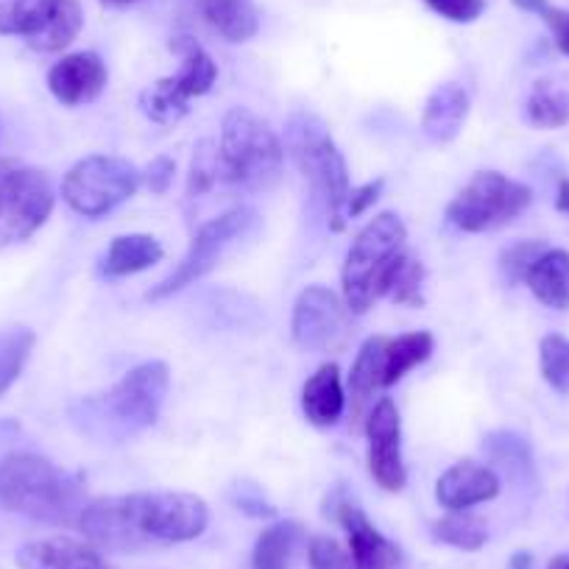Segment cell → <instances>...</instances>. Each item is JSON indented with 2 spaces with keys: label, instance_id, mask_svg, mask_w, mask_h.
Here are the masks:
<instances>
[{
  "label": "cell",
  "instance_id": "cell-31",
  "mask_svg": "<svg viewBox=\"0 0 569 569\" xmlns=\"http://www.w3.org/2000/svg\"><path fill=\"white\" fill-rule=\"evenodd\" d=\"M483 450L491 461L502 463L511 472H525L528 475L533 469V456H530V447L522 436L511 433V430H495L483 439Z\"/></svg>",
  "mask_w": 569,
  "mask_h": 569
},
{
  "label": "cell",
  "instance_id": "cell-26",
  "mask_svg": "<svg viewBox=\"0 0 569 569\" xmlns=\"http://www.w3.org/2000/svg\"><path fill=\"white\" fill-rule=\"evenodd\" d=\"M302 539V525L299 522H277L262 530L251 552V567L254 569H291L293 550Z\"/></svg>",
  "mask_w": 569,
  "mask_h": 569
},
{
  "label": "cell",
  "instance_id": "cell-16",
  "mask_svg": "<svg viewBox=\"0 0 569 569\" xmlns=\"http://www.w3.org/2000/svg\"><path fill=\"white\" fill-rule=\"evenodd\" d=\"M500 495V478L491 467L475 461H461L447 469L436 483V500L447 511H467V508L489 502Z\"/></svg>",
  "mask_w": 569,
  "mask_h": 569
},
{
  "label": "cell",
  "instance_id": "cell-25",
  "mask_svg": "<svg viewBox=\"0 0 569 569\" xmlns=\"http://www.w3.org/2000/svg\"><path fill=\"white\" fill-rule=\"evenodd\" d=\"M433 336L425 330L405 332L386 341V388L397 386L410 369L425 363L433 355Z\"/></svg>",
  "mask_w": 569,
  "mask_h": 569
},
{
  "label": "cell",
  "instance_id": "cell-22",
  "mask_svg": "<svg viewBox=\"0 0 569 569\" xmlns=\"http://www.w3.org/2000/svg\"><path fill=\"white\" fill-rule=\"evenodd\" d=\"M162 243L154 234H120L109 243L101 260V273L109 279L131 277L162 260Z\"/></svg>",
  "mask_w": 569,
  "mask_h": 569
},
{
  "label": "cell",
  "instance_id": "cell-30",
  "mask_svg": "<svg viewBox=\"0 0 569 569\" xmlns=\"http://www.w3.org/2000/svg\"><path fill=\"white\" fill-rule=\"evenodd\" d=\"M525 114L536 129H561L569 123V92L539 81L525 103Z\"/></svg>",
  "mask_w": 569,
  "mask_h": 569
},
{
  "label": "cell",
  "instance_id": "cell-9",
  "mask_svg": "<svg viewBox=\"0 0 569 569\" xmlns=\"http://www.w3.org/2000/svg\"><path fill=\"white\" fill-rule=\"evenodd\" d=\"M171 51L182 59V68L177 76H166L154 87L142 92L140 107L154 123L171 126L188 114L190 98H199L212 90L218 79V68L210 53L188 34H179L171 40Z\"/></svg>",
  "mask_w": 569,
  "mask_h": 569
},
{
  "label": "cell",
  "instance_id": "cell-35",
  "mask_svg": "<svg viewBox=\"0 0 569 569\" xmlns=\"http://www.w3.org/2000/svg\"><path fill=\"white\" fill-rule=\"evenodd\" d=\"M545 249L547 246L539 243V240H522V243L508 246L500 257V268L508 277V282H519V279L525 282V273H528V268L533 266L536 257Z\"/></svg>",
  "mask_w": 569,
  "mask_h": 569
},
{
  "label": "cell",
  "instance_id": "cell-8",
  "mask_svg": "<svg viewBox=\"0 0 569 569\" xmlns=\"http://www.w3.org/2000/svg\"><path fill=\"white\" fill-rule=\"evenodd\" d=\"M142 173L123 157L90 154L62 179V199L84 218H101L137 193Z\"/></svg>",
  "mask_w": 569,
  "mask_h": 569
},
{
  "label": "cell",
  "instance_id": "cell-43",
  "mask_svg": "<svg viewBox=\"0 0 569 569\" xmlns=\"http://www.w3.org/2000/svg\"><path fill=\"white\" fill-rule=\"evenodd\" d=\"M556 207H558V210L567 212V216H569V179H561V184H558Z\"/></svg>",
  "mask_w": 569,
  "mask_h": 569
},
{
  "label": "cell",
  "instance_id": "cell-10",
  "mask_svg": "<svg viewBox=\"0 0 569 569\" xmlns=\"http://www.w3.org/2000/svg\"><path fill=\"white\" fill-rule=\"evenodd\" d=\"M254 227L257 212L249 210V207H234V210L207 221L204 227L196 232L193 243H190L182 262H179L160 284H154V288L146 293V299H149V302H162V299L173 297V293H179L182 288L193 284L196 279L210 273L212 268L221 262V257L227 254L238 240H243Z\"/></svg>",
  "mask_w": 569,
  "mask_h": 569
},
{
  "label": "cell",
  "instance_id": "cell-34",
  "mask_svg": "<svg viewBox=\"0 0 569 569\" xmlns=\"http://www.w3.org/2000/svg\"><path fill=\"white\" fill-rule=\"evenodd\" d=\"M221 182V166H218V146L212 142H201L196 149L193 166H190V179H188V196L196 199V196L207 193L216 184Z\"/></svg>",
  "mask_w": 569,
  "mask_h": 569
},
{
  "label": "cell",
  "instance_id": "cell-29",
  "mask_svg": "<svg viewBox=\"0 0 569 569\" xmlns=\"http://www.w3.org/2000/svg\"><path fill=\"white\" fill-rule=\"evenodd\" d=\"M433 539L441 545H450L456 550L475 552L486 545L489 539V528L480 517L467 511H450L445 519L433 525Z\"/></svg>",
  "mask_w": 569,
  "mask_h": 569
},
{
  "label": "cell",
  "instance_id": "cell-40",
  "mask_svg": "<svg viewBox=\"0 0 569 569\" xmlns=\"http://www.w3.org/2000/svg\"><path fill=\"white\" fill-rule=\"evenodd\" d=\"M173 173H177V162L171 160V157H154L151 160V166L146 168V188L151 190V193L162 196L168 193V188L173 184Z\"/></svg>",
  "mask_w": 569,
  "mask_h": 569
},
{
  "label": "cell",
  "instance_id": "cell-32",
  "mask_svg": "<svg viewBox=\"0 0 569 569\" xmlns=\"http://www.w3.org/2000/svg\"><path fill=\"white\" fill-rule=\"evenodd\" d=\"M539 366L547 386L558 393H569V338L545 336L539 343Z\"/></svg>",
  "mask_w": 569,
  "mask_h": 569
},
{
  "label": "cell",
  "instance_id": "cell-19",
  "mask_svg": "<svg viewBox=\"0 0 569 569\" xmlns=\"http://www.w3.org/2000/svg\"><path fill=\"white\" fill-rule=\"evenodd\" d=\"M343 408H347V393H343L341 369L336 363L319 366L302 388L305 419L316 427H332L343 416Z\"/></svg>",
  "mask_w": 569,
  "mask_h": 569
},
{
  "label": "cell",
  "instance_id": "cell-47",
  "mask_svg": "<svg viewBox=\"0 0 569 569\" xmlns=\"http://www.w3.org/2000/svg\"><path fill=\"white\" fill-rule=\"evenodd\" d=\"M101 3H107V7H129L134 0H101Z\"/></svg>",
  "mask_w": 569,
  "mask_h": 569
},
{
  "label": "cell",
  "instance_id": "cell-11",
  "mask_svg": "<svg viewBox=\"0 0 569 569\" xmlns=\"http://www.w3.org/2000/svg\"><path fill=\"white\" fill-rule=\"evenodd\" d=\"M53 212L51 179L40 168L14 166L0 196V246L29 240Z\"/></svg>",
  "mask_w": 569,
  "mask_h": 569
},
{
  "label": "cell",
  "instance_id": "cell-6",
  "mask_svg": "<svg viewBox=\"0 0 569 569\" xmlns=\"http://www.w3.org/2000/svg\"><path fill=\"white\" fill-rule=\"evenodd\" d=\"M282 160V142L266 120L243 107H234L223 114L221 142H218L221 182L240 190H266L279 179Z\"/></svg>",
  "mask_w": 569,
  "mask_h": 569
},
{
  "label": "cell",
  "instance_id": "cell-46",
  "mask_svg": "<svg viewBox=\"0 0 569 569\" xmlns=\"http://www.w3.org/2000/svg\"><path fill=\"white\" fill-rule=\"evenodd\" d=\"M547 569H569V552H563V556H556L550 563H547Z\"/></svg>",
  "mask_w": 569,
  "mask_h": 569
},
{
  "label": "cell",
  "instance_id": "cell-15",
  "mask_svg": "<svg viewBox=\"0 0 569 569\" xmlns=\"http://www.w3.org/2000/svg\"><path fill=\"white\" fill-rule=\"evenodd\" d=\"M336 519L349 536V556H352L355 569H399L402 552L371 525L363 508L343 500L336 506Z\"/></svg>",
  "mask_w": 569,
  "mask_h": 569
},
{
  "label": "cell",
  "instance_id": "cell-38",
  "mask_svg": "<svg viewBox=\"0 0 569 569\" xmlns=\"http://www.w3.org/2000/svg\"><path fill=\"white\" fill-rule=\"evenodd\" d=\"M382 188H386V179H375V182H366V184H360V188L349 190L347 207H343V216H347V221L349 218H360L363 212H369L371 207L377 204V199H380Z\"/></svg>",
  "mask_w": 569,
  "mask_h": 569
},
{
  "label": "cell",
  "instance_id": "cell-5",
  "mask_svg": "<svg viewBox=\"0 0 569 569\" xmlns=\"http://www.w3.org/2000/svg\"><path fill=\"white\" fill-rule=\"evenodd\" d=\"M288 149L302 177L308 179L313 204L325 212V221L332 232L347 227L343 207L349 199V168L327 126L316 114L299 112L288 126Z\"/></svg>",
  "mask_w": 569,
  "mask_h": 569
},
{
  "label": "cell",
  "instance_id": "cell-12",
  "mask_svg": "<svg viewBox=\"0 0 569 569\" xmlns=\"http://www.w3.org/2000/svg\"><path fill=\"white\" fill-rule=\"evenodd\" d=\"M293 341L308 352H327L341 347L347 338V313L343 305L325 284H310L299 293L293 308Z\"/></svg>",
  "mask_w": 569,
  "mask_h": 569
},
{
  "label": "cell",
  "instance_id": "cell-14",
  "mask_svg": "<svg viewBox=\"0 0 569 569\" xmlns=\"http://www.w3.org/2000/svg\"><path fill=\"white\" fill-rule=\"evenodd\" d=\"M107 79L109 73L101 57L96 51H79L62 57L48 70V90L64 107H81L101 96Z\"/></svg>",
  "mask_w": 569,
  "mask_h": 569
},
{
  "label": "cell",
  "instance_id": "cell-20",
  "mask_svg": "<svg viewBox=\"0 0 569 569\" xmlns=\"http://www.w3.org/2000/svg\"><path fill=\"white\" fill-rule=\"evenodd\" d=\"M525 284L541 305L569 310V251L545 249L525 273Z\"/></svg>",
  "mask_w": 569,
  "mask_h": 569
},
{
  "label": "cell",
  "instance_id": "cell-33",
  "mask_svg": "<svg viewBox=\"0 0 569 569\" xmlns=\"http://www.w3.org/2000/svg\"><path fill=\"white\" fill-rule=\"evenodd\" d=\"M421 282H425V266H421L419 257L405 251L402 262H399L397 273H393L391 288H388V297L397 305H405V308H421L425 305Z\"/></svg>",
  "mask_w": 569,
  "mask_h": 569
},
{
  "label": "cell",
  "instance_id": "cell-21",
  "mask_svg": "<svg viewBox=\"0 0 569 569\" xmlns=\"http://www.w3.org/2000/svg\"><path fill=\"white\" fill-rule=\"evenodd\" d=\"M204 23L227 42H249L260 29L254 0H196Z\"/></svg>",
  "mask_w": 569,
  "mask_h": 569
},
{
  "label": "cell",
  "instance_id": "cell-37",
  "mask_svg": "<svg viewBox=\"0 0 569 569\" xmlns=\"http://www.w3.org/2000/svg\"><path fill=\"white\" fill-rule=\"evenodd\" d=\"M425 3L452 23H475L486 12V0H425Z\"/></svg>",
  "mask_w": 569,
  "mask_h": 569
},
{
  "label": "cell",
  "instance_id": "cell-41",
  "mask_svg": "<svg viewBox=\"0 0 569 569\" xmlns=\"http://www.w3.org/2000/svg\"><path fill=\"white\" fill-rule=\"evenodd\" d=\"M539 18L545 20L547 29L552 31V40H556L558 51H561L563 57H569V9H558L550 3Z\"/></svg>",
  "mask_w": 569,
  "mask_h": 569
},
{
  "label": "cell",
  "instance_id": "cell-44",
  "mask_svg": "<svg viewBox=\"0 0 569 569\" xmlns=\"http://www.w3.org/2000/svg\"><path fill=\"white\" fill-rule=\"evenodd\" d=\"M508 569H533V556L530 552H513Z\"/></svg>",
  "mask_w": 569,
  "mask_h": 569
},
{
  "label": "cell",
  "instance_id": "cell-42",
  "mask_svg": "<svg viewBox=\"0 0 569 569\" xmlns=\"http://www.w3.org/2000/svg\"><path fill=\"white\" fill-rule=\"evenodd\" d=\"M513 7L522 9V12H533V14H541L547 7H550V0H511Z\"/></svg>",
  "mask_w": 569,
  "mask_h": 569
},
{
  "label": "cell",
  "instance_id": "cell-39",
  "mask_svg": "<svg viewBox=\"0 0 569 569\" xmlns=\"http://www.w3.org/2000/svg\"><path fill=\"white\" fill-rule=\"evenodd\" d=\"M232 502L249 517H273V506L262 497V491L251 483L232 486Z\"/></svg>",
  "mask_w": 569,
  "mask_h": 569
},
{
  "label": "cell",
  "instance_id": "cell-3",
  "mask_svg": "<svg viewBox=\"0 0 569 569\" xmlns=\"http://www.w3.org/2000/svg\"><path fill=\"white\" fill-rule=\"evenodd\" d=\"M0 508L46 525H73L84 513V486L48 458L12 452L0 458Z\"/></svg>",
  "mask_w": 569,
  "mask_h": 569
},
{
  "label": "cell",
  "instance_id": "cell-36",
  "mask_svg": "<svg viewBox=\"0 0 569 569\" xmlns=\"http://www.w3.org/2000/svg\"><path fill=\"white\" fill-rule=\"evenodd\" d=\"M310 569H355L352 556L332 536H313L308 547Z\"/></svg>",
  "mask_w": 569,
  "mask_h": 569
},
{
  "label": "cell",
  "instance_id": "cell-45",
  "mask_svg": "<svg viewBox=\"0 0 569 569\" xmlns=\"http://www.w3.org/2000/svg\"><path fill=\"white\" fill-rule=\"evenodd\" d=\"M14 166H18V162H14V160H0V196H3V184H7L9 171H12Z\"/></svg>",
  "mask_w": 569,
  "mask_h": 569
},
{
  "label": "cell",
  "instance_id": "cell-7",
  "mask_svg": "<svg viewBox=\"0 0 569 569\" xmlns=\"http://www.w3.org/2000/svg\"><path fill=\"white\" fill-rule=\"evenodd\" d=\"M533 201V190L500 171H480L447 207V221L461 232H495L522 216Z\"/></svg>",
  "mask_w": 569,
  "mask_h": 569
},
{
  "label": "cell",
  "instance_id": "cell-13",
  "mask_svg": "<svg viewBox=\"0 0 569 569\" xmlns=\"http://www.w3.org/2000/svg\"><path fill=\"white\" fill-rule=\"evenodd\" d=\"M369 436V472L386 491H402L408 472L402 463V421L391 397H382L366 416Z\"/></svg>",
  "mask_w": 569,
  "mask_h": 569
},
{
  "label": "cell",
  "instance_id": "cell-2",
  "mask_svg": "<svg viewBox=\"0 0 569 569\" xmlns=\"http://www.w3.org/2000/svg\"><path fill=\"white\" fill-rule=\"evenodd\" d=\"M171 369L162 360L140 363L107 393L87 397L70 408V419L84 436L120 445L160 419L166 405Z\"/></svg>",
  "mask_w": 569,
  "mask_h": 569
},
{
  "label": "cell",
  "instance_id": "cell-27",
  "mask_svg": "<svg viewBox=\"0 0 569 569\" xmlns=\"http://www.w3.org/2000/svg\"><path fill=\"white\" fill-rule=\"evenodd\" d=\"M57 7L59 0H0V34L29 40L48 23Z\"/></svg>",
  "mask_w": 569,
  "mask_h": 569
},
{
  "label": "cell",
  "instance_id": "cell-17",
  "mask_svg": "<svg viewBox=\"0 0 569 569\" xmlns=\"http://www.w3.org/2000/svg\"><path fill=\"white\" fill-rule=\"evenodd\" d=\"M20 569H112L107 558L96 550V545L70 539V536H51V539L29 541L18 550Z\"/></svg>",
  "mask_w": 569,
  "mask_h": 569
},
{
  "label": "cell",
  "instance_id": "cell-24",
  "mask_svg": "<svg viewBox=\"0 0 569 569\" xmlns=\"http://www.w3.org/2000/svg\"><path fill=\"white\" fill-rule=\"evenodd\" d=\"M81 26H84V12H81L79 0H59L57 12L48 18V23L42 26L37 34H31L29 48L37 53H57L64 51L70 42L79 37Z\"/></svg>",
  "mask_w": 569,
  "mask_h": 569
},
{
  "label": "cell",
  "instance_id": "cell-23",
  "mask_svg": "<svg viewBox=\"0 0 569 569\" xmlns=\"http://www.w3.org/2000/svg\"><path fill=\"white\" fill-rule=\"evenodd\" d=\"M386 341L388 336H371L369 341L360 347L358 358H355L352 371H349V397H352V416L360 419L363 416L366 402L371 393L386 388Z\"/></svg>",
  "mask_w": 569,
  "mask_h": 569
},
{
  "label": "cell",
  "instance_id": "cell-4",
  "mask_svg": "<svg viewBox=\"0 0 569 569\" xmlns=\"http://www.w3.org/2000/svg\"><path fill=\"white\" fill-rule=\"evenodd\" d=\"M405 240H408V229L397 212H380L360 229L355 243L349 246L341 271L343 305L349 313H369L377 299L388 297L393 273L408 251Z\"/></svg>",
  "mask_w": 569,
  "mask_h": 569
},
{
  "label": "cell",
  "instance_id": "cell-18",
  "mask_svg": "<svg viewBox=\"0 0 569 569\" xmlns=\"http://www.w3.org/2000/svg\"><path fill=\"white\" fill-rule=\"evenodd\" d=\"M469 114V92L461 84L450 81L433 90L427 98L425 112H421V131L433 142H452L461 134Z\"/></svg>",
  "mask_w": 569,
  "mask_h": 569
},
{
  "label": "cell",
  "instance_id": "cell-1",
  "mask_svg": "<svg viewBox=\"0 0 569 569\" xmlns=\"http://www.w3.org/2000/svg\"><path fill=\"white\" fill-rule=\"evenodd\" d=\"M210 522L207 502L184 491H142L87 502L79 525L90 545L114 552H137L160 545L199 539Z\"/></svg>",
  "mask_w": 569,
  "mask_h": 569
},
{
  "label": "cell",
  "instance_id": "cell-28",
  "mask_svg": "<svg viewBox=\"0 0 569 569\" xmlns=\"http://www.w3.org/2000/svg\"><path fill=\"white\" fill-rule=\"evenodd\" d=\"M34 343L37 336L29 327H0V397L14 386Z\"/></svg>",
  "mask_w": 569,
  "mask_h": 569
}]
</instances>
